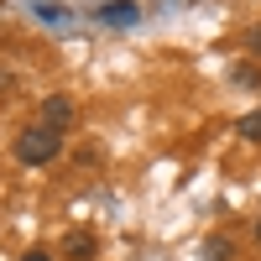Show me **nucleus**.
Here are the masks:
<instances>
[{"label":"nucleus","mask_w":261,"mask_h":261,"mask_svg":"<svg viewBox=\"0 0 261 261\" xmlns=\"http://www.w3.org/2000/svg\"><path fill=\"white\" fill-rule=\"evenodd\" d=\"M63 157V130L53 125H27L16 136V162H27V167H47Z\"/></svg>","instance_id":"obj_1"},{"label":"nucleus","mask_w":261,"mask_h":261,"mask_svg":"<svg viewBox=\"0 0 261 261\" xmlns=\"http://www.w3.org/2000/svg\"><path fill=\"white\" fill-rule=\"evenodd\" d=\"M94 16L105 21V27H130V21H141V6L136 0H99Z\"/></svg>","instance_id":"obj_2"},{"label":"nucleus","mask_w":261,"mask_h":261,"mask_svg":"<svg viewBox=\"0 0 261 261\" xmlns=\"http://www.w3.org/2000/svg\"><path fill=\"white\" fill-rule=\"evenodd\" d=\"M68 120H73V99H68V94H47V99H42V125L63 130Z\"/></svg>","instance_id":"obj_3"},{"label":"nucleus","mask_w":261,"mask_h":261,"mask_svg":"<svg viewBox=\"0 0 261 261\" xmlns=\"http://www.w3.org/2000/svg\"><path fill=\"white\" fill-rule=\"evenodd\" d=\"M63 256H68V261H89V256H94V235H84V230H73L68 241H63Z\"/></svg>","instance_id":"obj_4"},{"label":"nucleus","mask_w":261,"mask_h":261,"mask_svg":"<svg viewBox=\"0 0 261 261\" xmlns=\"http://www.w3.org/2000/svg\"><path fill=\"white\" fill-rule=\"evenodd\" d=\"M230 251H235V246L220 241V235H209V241H204V256H209V261H230Z\"/></svg>","instance_id":"obj_5"},{"label":"nucleus","mask_w":261,"mask_h":261,"mask_svg":"<svg viewBox=\"0 0 261 261\" xmlns=\"http://www.w3.org/2000/svg\"><path fill=\"white\" fill-rule=\"evenodd\" d=\"M241 136H246V141H261V110H251V115L241 120Z\"/></svg>","instance_id":"obj_6"},{"label":"nucleus","mask_w":261,"mask_h":261,"mask_svg":"<svg viewBox=\"0 0 261 261\" xmlns=\"http://www.w3.org/2000/svg\"><path fill=\"white\" fill-rule=\"evenodd\" d=\"M37 16H42V21H63L68 11H63V6H37Z\"/></svg>","instance_id":"obj_7"},{"label":"nucleus","mask_w":261,"mask_h":261,"mask_svg":"<svg viewBox=\"0 0 261 261\" xmlns=\"http://www.w3.org/2000/svg\"><path fill=\"white\" fill-rule=\"evenodd\" d=\"M21 261H53L47 251H27V256H21Z\"/></svg>","instance_id":"obj_8"},{"label":"nucleus","mask_w":261,"mask_h":261,"mask_svg":"<svg viewBox=\"0 0 261 261\" xmlns=\"http://www.w3.org/2000/svg\"><path fill=\"white\" fill-rule=\"evenodd\" d=\"M246 42H251V47L261 53V27H251V37H246Z\"/></svg>","instance_id":"obj_9"},{"label":"nucleus","mask_w":261,"mask_h":261,"mask_svg":"<svg viewBox=\"0 0 261 261\" xmlns=\"http://www.w3.org/2000/svg\"><path fill=\"white\" fill-rule=\"evenodd\" d=\"M256 241H261V220H256Z\"/></svg>","instance_id":"obj_10"}]
</instances>
